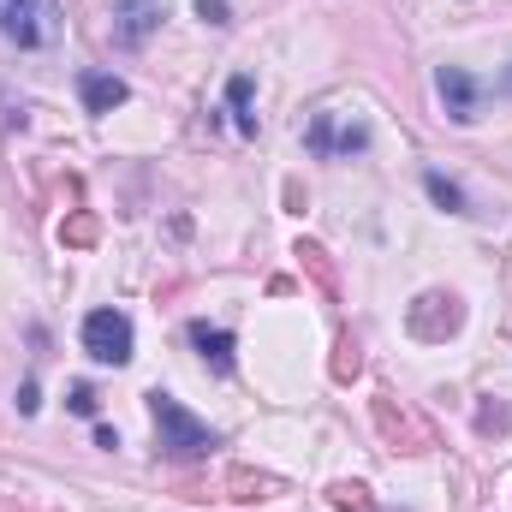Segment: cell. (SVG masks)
I'll use <instances>...</instances> for the list:
<instances>
[{
	"label": "cell",
	"mask_w": 512,
	"mask_h": 512,
	"mask_svg": "<svg viewBox=\"0 0 512 512\" xmlns=\"http://www.w3.org/2000/svg\"><path fill=\"white\" fill-rule=\"evenodd\" d=\"M78 96H84L90 114H114L131 90H126V78H114V72H84V78H78Z\"/></svg>",
	"instance_id": "cell-8"
},
{
	"label": "cell",
	"mask_w": 512,
	"mask_h": 512,
	"mask_svg": "<svg viewBox=\"0 0 512 512\" xmlns=\"http://www.w3.org/2000/svg\"><path fill=\"white\" fill-rule=\"evenodd\" d=\"M459 322H465V304L453 292H423L411 304V334L417 340H447V334H459Z\"/></svg>",
	"instance_id": "cell-4"
},
{
	"label": "cell",
	"mask_w": 512,
	"mask_h": 512,
	"mask_svg": "<svg viewBox=\"0 0 512 512\" xmlns=\"http://www.w3.org/2000/svg\"><path fill=\"white\" fill-rule=\"evenodd\" d=\"M149 411H155V441H161V453L167 459H203L209 447H215V429L209 423H197L173 393H149Z\"/></svg>",
	"instance_id": "cell-1"
},
{
	"label": "cell",
	"mask_w": 512,
	"mask_h": 512,
	"mask_svg": "<svg viewBox=\"0 0 512 512\" xmlns=\"http://www.w3.org/2000/svg\"><path fill=\"white\" fill-rule=\"evenodd\" d=\"M131 346H137V334H131V316L126 310H90L84 316V352L96 358V364H131Z\"/></svg>",
	"instance_id": "cell-3"
},
{
	"label": "cell",
	"mask_w": 512,
	"mask_h": 512,
	"mask_svg": "<svg viewBox=\"0 0 512 512\" xmlns=\"http://www.w3.org/2000/svg\"><path fill=\"white\" fill-rule=\"evenodd\" d=\"M423 191H429V197H435L447 215H471V209H465V191H459L447 173H423Z\"/></svg>",
	"instance_id": "cell-11"
},
{
	"label": "cell",
	"mask_w": 512,
	"mask_h": 512,
	"mask_svg": "<svg viewBox=\"0 0 512 512\" xmlns=\"http://www.w3.org/2000/svg\"><path fill=\"white\" fill-rule=\"evenodd\" d=\"M501 90H507V96H512V66H507V78H501Z\"/></svg>",
	"instance_id": "cell-19"
},
{
	"label": "cell",
	"mask_w": 512,
	"mask_h": 512,
	"mask_svg": "<svg viewBox=\"0 0 512 512\" xmlns=\"http://www.w3.org/2000/svg\"><path fill=\"white\" fill-rule=\"evenodd\" d=\"M0 36L18 48H48L60 36V6L54 0H0Z\"/></svg>",
	"instance_id": "cell-2"
},
{
	"label": "cell",
	"mask_w": 512,
	"mask_h": 512,
	"mask_svg": "<svg viewBox=\"0 0 512 512\" xmlns=\"http://www.w3.org/2000/svg\"><path fill=\"white\" fill-rule=\"evenodd\" d=\"M334 352H340V358H334V376H340V382H352V376H358V364H364V358H358V340H340Z\"/></svg>",
	"instance_id": "cell-14"
},
{
	"label": "cell",
	"mask_w": 512,
	"mask_h": 512,
	"mask_svg": "<svg viewBox=\"0 0 512 512\" xmlns=\"http://www.w3.org/2000/svg\"><path fill=\"white\" fill-rule=\"evenodd\" d=\"M185 334H191V346L203 352V364H209L215 376H227V370H233V334H227V328H209V322H191Z\"/></svg>",
	"instance_id": "cell-9"
},
{
	"label": "cell",
	"mask_w": 512,
	"mask_h": 512,
	"mask_svg": "<svg viewBox=\"0 0 512 512\" xmlns=\"http://www.w3.org/2000/svg\"><path fill=\"white\" fill-rule=\"evenodd\" d=\"M304 143H310V155H358V149L370 143V131L364 126H340L334 114H316L310 131H304Z\"/></svg>",
	"instance_id": "cell-7"
},
{
	"label": "cell",
	"mask_w": 512,
	"mask_h": 512,
	"mask_svg": "<svg viewBox=\"0 0 512 512\" xmlns=\"http://www.w3.org/2000/svg\"><path fill=\"white\" fill-rule=\"evenodd\" d=\"M60 245H72V251L96 245V215H72V221H60Z\"/></svg>",
	"instance_id": "cell-12"
},
{
	"label": "cell",
	"mask_w": 512,
	"mask_h": 512,
	"mask_svg": "<svg viewBox=\"0 0 512 512\" xmlns=\"http://www.w3.org/2000/svg\"><path fill=\"white\" fill-rule=\"evenodd\" d=\"M227 108H233V120L245 137H256V114H251V78L239 72V78H227Z\"/></svg>",
	"instance_id": "cell-10"
},
{
	"label": "cell",
	"mask_w": 512,
	"mask_h": 512,
	"mask_svg": "<svg viewBox=\"0 0 512 512\" xmlns=\"http://www.w3.org/2000/svg\"><path fill=\"white\" fill-rule=\"evenodd\" d=\"M36 405H42V399H36V382H24V387H18V411H24V417H30V411H36Z\"/></svg>",
	"instance_id": "cell-18"
},
{
	"label": "cell",
	"mask_w": 512,
	"mask_h": 512,
	"mask_svg": "<svg viewBox=\"0 0 512 512\" xmlns=\"http://www.w3.org/2000/svg\"><path fill=\"white\" fill-rule=\"evenodd\" d=\"M66 405H72L78 417H96V405H102V399H96V387H90V382H78L72 393H66Z\"/></svg>",
	"instance_id": "cell-15"
},
{
	"label": "cell",
	"mask_w": 512,
	"mask_h": 512,
	"mask_svg": "<svg viewBox=\"0 0 512 512\" xmlns=\"http://www.w3.org/2000/svg\"><path fill=\"white\" fill-rule=\"evenodd\" d=\"M334 507L340 512H370V489H364V483H340V489H334Z\"/></svg>",
	"instance_id": "cell-13"
},
{
	"label": "cell",
	"mask_w": 512,
	"mask_h": 512,
	"mask_svg": "<svg viewBox=\"0 0 512 512\" xmlns=\"http://www.w3.org/2000/svg\"><path fill=\"white\" fill-rule=\"evenodd\" d=\"M167 18V0H114V42H149V30Z\"/></svg>",
	"instance_id": "cell-6"
},
{
	"label": "cell",
	"mask_w": 512,
	"mask_h": 512,
	"mask_svg": "<svg viewBox=\"0 0 512 512\" xmlns=\"http://www.w3.org/2000/svg\"><path fill=\"white\" fill-rule=\"evenodd\" d=\"M197 18H209V24H233L227 0H197Z\"/></svg>",
	"instance_id": "cell-17"
},
{
	"label": "cell",
	"mask_w": 512,
	"mask_h": 512,
	"mask_svg": "<svg viewBox=\"0 0 512 512\" xmlns=\"http://www.w3.org/2000/svg\"><path fill=\"white\" fill-rule=\"evenodd\" d=\"M435 96L447 102V114H453L459 126H471V120H477L483 90H477V78H471L465 66H441V72H435Z\"/></svg>",
	"instance_id": "cell-5"
},
{
	"label": "cell",
	"mask_w": 512,
	"mask_h": 512,
	"mask_svg": "<svg viewBox=\"0 0 512 512\" xmlns=\"http://www.w3.org/2000/svg\"><path fill=\"white\" fill-rule=\"evenodd\" d=\"M298 256H304V262H310V268L322 274V286H334V268H328V256H322V245H298Z\"/></svg>",
	"instance_id": "cell-16"
}]
</instances>
